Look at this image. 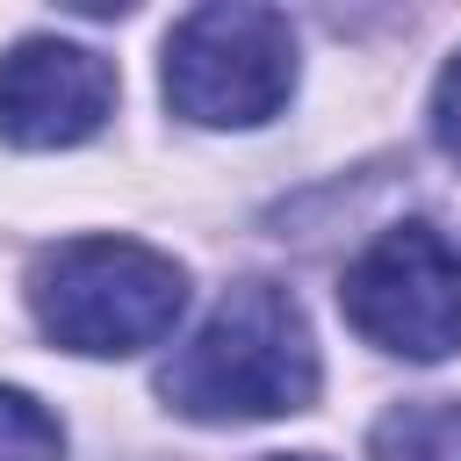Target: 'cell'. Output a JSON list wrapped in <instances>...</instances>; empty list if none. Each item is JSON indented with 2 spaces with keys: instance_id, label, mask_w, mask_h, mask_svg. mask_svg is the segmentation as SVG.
<instances>
[{
  "instance_id": "obj_1",
  "label": "cell",
  "mask_w": 461,
  "mask_h": 461,
  "mask_svg": "<svg viewBox=\"0 0 461 461\" xmlns=\"http://www.w3.org/2000/svg\"><path fill=\"white\" fill-rule=\"evenodd\" d=\"M317 339L288 288L238 281L202 331L158 367V396L194 425H259L317 403Z\"/></svg>"
},
{
  "instance_id": "obj_2",
  "label": "cell",
  "mask_w": 461,
  "mask_h": 461,
  "mask_svg": "<svg viewBox=\"0 0 461 461\" xmlns=\"http://www.w3.org/2000/svg\"><path fill=\"white\" fill-rule=\"evenodd\" d=\"M36 324L86 360L158 346L187 310V267L137 238H65L29 267Z\"/></svg>"
},
{
  "instance_id": "obj_3",
  "label": "cell",
  "mask_w": 461,
  "mask_h": 461,
  "mask_svg": "<svg viewBox=\"0 0 461 461\" xmlns=\"http://www.w3.org/2000/svg\"><path fill=\"white\" fill-rule=\"evenodd\" d=\"M295 94V29L281 7L216 0L166 36V101L202 130H252Z\"/></svg>"
},
{
  "instance_id": "obj_4",
  "label": "cell",
  "mask_w": 461,
  "mask_h": 461,
  "mask_svg": "<svg viewBox=\"0 0 461 461\" xmlns=\"http://www.w3.org/2000/svg\"><path fill=\"white\" fill-rule=\"evenodd\" d=\"M339 310L382 353L403 360L461 353V245L439 238L432 223H389L339 274Z\"/></svg>"
},
{
  "instance_id": "obj_5",
  "label": "cell",
  "mask_w": 461,
  "mask_h": 461,
  "mask_svg": "<svg viewBox=\"0 0 461 461\" xmlns=\"http://www.w3.org/2000/svg\"><path fill=\"white\" fill-rule=\"evenodd\" d=\"M115 115V65L65 36H29L0 58V137L22 151L86 144Z\"/></svg>"
},
{
  "instance_id": "obj_6",
  "label": "cell",
  "mask_w": 461,
  "mask_h": 461,
  "mask_svg": "<svg viewBox=\"0 0 461 461\" xmlns=\"http://www.w3.org/2000/svg\"><path fill=\"white\" fill-rule=\"evenodd\" d=\"M367 461H461V396H418L375 418Z\"/></svg>"
},
{
  "instance_id": "obj_7",
  "label": "cell",
  "mask_w": 461,
  "mask_h": 461,
  "mask_svg": "<svg viewBox=\"0 0 461 461\" xmlns=\"http://www.w3.org/2000/svg\"><path fill=\"white\" fill-rule=\"evenodd\" d=\"M0 461H65V425L29 396L0 382Z\"/></svg>"
},
{
  "instance_id": "obj_8",
  "label": "cell",
  "mask_w": 461,
  "mask_h": 461,
  "mask_svg": "<svg viewBox=\"0 0 461 461\" xmlns=\"http://www.w3.org/2000/svg\"><path fill=\"white\" fill-rule=\"evenodd\" d=\"M432 144L461 166V50L447 58V72H439V86H432Z\"/></svg>"
},
{
  "instance_id": "obj_9",
  "label": "cell",
  "mask_w": 461,
  "mask_h": 461,
  "mask_svg": "<svg viewBox=\"0 0 461 461\" xmlns=\"http://www.w3.org/2000/svg\"><path fill=\"white\" fill-rule=\"evenodd\" d=\"M267 461H324V454H267Z\"/></svg>"
}]
</instances>
